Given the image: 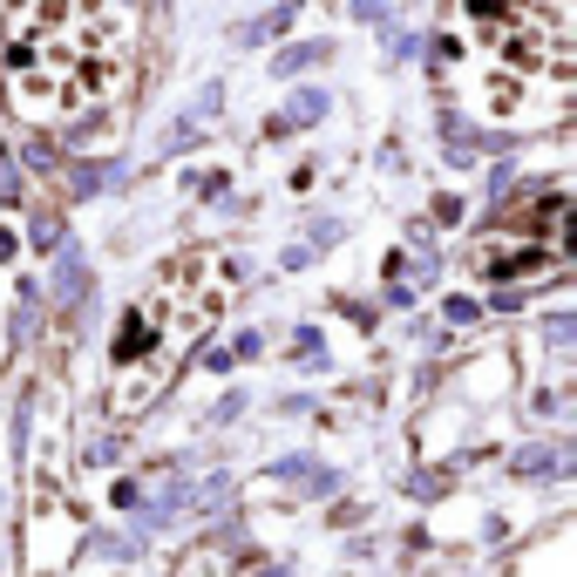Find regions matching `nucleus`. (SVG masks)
<instances>
[{
  "label": "nucleus",
  "instance_id": "nucleus-1",
  "mask_svg": "<svg viewBox=\"0 0 577 577\" xmlns=\"http://www.w3.org/2000/svg\"><path fill=\"white\" fill-rule=\"evenodd\" d=\"M136 0H0V96L34 130H75L130 89Z\"/></svg>",
  "mask_w": 577,
  "mask_h": 577
},
{
  "label": "nucleus",
  "instance_id": "nucleus-2",
  "mask_svg": "<svg viewBox=\"0 0 577 577\" xmlns=\"http://www.w3.org/2000/svg\"><path fill=\"white\" fill-rule=\"evenodd\" d=\"M442 68L489 130H557L577 102V0H448Z\"/></svg>",
  "mask_w": 577,
  "mask_h": 577
},
{
  "label": "nucleus",
  "instance_id": "nucleus-3",
  "mask_svg": "<svg viewBox=\"0 0 577 577\" xmlns=\"http://www.w3.org/2000/svg\"><path fill=\"white\" fill-rule=\"evenodd\" d=\"M231 306V258L218 245H190L170 252L157 273L143 279V292L123 306L109 340V414L130 421L143 408H157L164 388L177 380V367L190 360V346H204Z\"/></svg>",
  "mask_w": 577,
  "mask_h": 577
},
{
  "label": "nucleus",
  "instance_id": "nucleus-4",
  "mask_svg": "<svg viewBox=\"0 0 577 577\" xmlns=\"http://www.w3.org/2000/svg\"><path fill=\"white\" fill-rule=\"evenodd\" d=\"M564 265H570V198L564 190H544V198L523 211V224H503L476 245V273L503 279V286H517V279L544 286Z\"/></svg>",
  "mask_w": 577,
  "mask_h": 577
}]
</instances>
